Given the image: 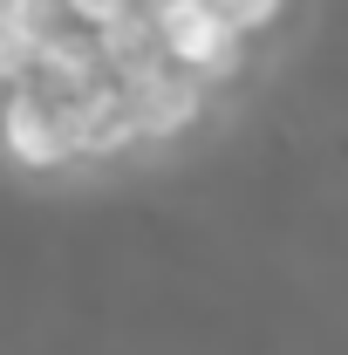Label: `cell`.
<instances>
[{"mask_svg":"<svg viewBox=\"0 0 348 355\" xmlns=\"http://www.w3.org/2000/svg\"><path fill=\"white\" fill-rule=\"evenodd\" d=\"M143 14H150V35H157V62H164V69L205 83L212 96L246 76V55H253V48L239 42L218 14H205L198 0H150Z\"/></svg>","mask_w":348,"mask_h":355,"instance_id":"obj_1","label":"cell"},{"mask_svg":"<svg viewBox=\"0 0 348 355\" xmlns=\"http://www.w3.org/2000/svg\"><path fill=\"white\" fill-rule=\"evenodd\" d=\"M0 150L21 164V171H76V130H69V103L48 96V89L14 83L0 96Z\"/></svg>","mask_w":348,"mask_h":355,"instance_id":"obj_2","label":"cell"},{"mask_svg":"<svg viewBox=\"0 0 348 355\" xmlns=\"http://www.w3.org/2000/svg\"><path fill=\"white\" fill-rule=\"evenodd\" d=\"M130 89V116H137V144H184V137L198 130V123H212V89L191 83V76H177V69H150V76H137Z\"/></svg>","mask_w":348,"mask_h":355,"instance_id":"obj_3","label":"cell"},{"mask_svg":"<svg viewBox=\"0 0 348 355\" xmlns=\"http://www.w3.org/2000/svg\"><path fill=\"white\" fill-rule=\"evenodd\" d=\"M198 7L218 14V21H225L246 48L260 42V35H273V28H280V14H287V0H198Z\"/></svg>","mask_w":348,"mask_h":355,"instance_id":"obj_4","label":"cell"},{"mask_svg":"<svg viewBox=\"0 0 348 355\" xmlns=\"http://www.w3.org/2000/svg\"><path fill=\"white\" fill-rule=\"evenodd\" d=\"M55 7H62V14H69L82 35H103V28H116V21L130 14L137 0H55Z\"/></svg>","mask_w":348,"mask_h":355,"instance_id":"obj_5","label":"cell"},{"mask_svg":"<svg viewBox=\"0 0 348 355\" xmlns=\"http://www.w3.org/2000/svg\"><path fill=\"white\" fill-rule=\"evenodd\" d=\"M137 7H150V0H137Z\"/></svg>","mask_w":348,"mask_h":355,"instance_id":"obj_6","label":"cell"}]
</instances>
